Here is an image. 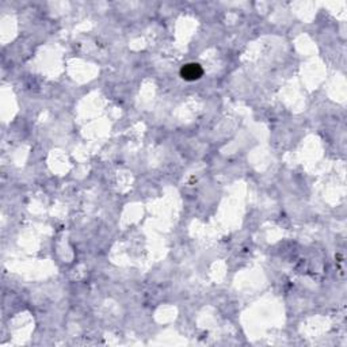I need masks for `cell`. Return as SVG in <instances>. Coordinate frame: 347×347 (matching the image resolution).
Masks as SVG:
<instances>
[{"label": "cell", "mask_w": 347, "mask_h": 347, "mask_svg": "<svg viewBox=\"0 0 347 347\" xmlns=\"http://www.w3.org/2000/svg\"><path fill=\"white\" fill-rule=\"evenodd\" d=\"M202 73H204V71H202V68L198 64H187L181 71V75H182L183 79L190 80V82L200 79L202 76Z\"/></svg>", "instance_id": "1"}]
</instances>
